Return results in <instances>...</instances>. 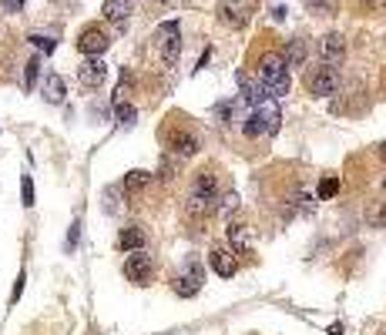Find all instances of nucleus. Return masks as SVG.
Returning <instances> with one entry per match:
<instances>
[{"label":"nucleus","instance_id":"obj_1","mask_svg":"<svg viewBox=\"0 0 386 335\" xmlns=\"http://www.w3.org/2000/svg\"><path fill=\"white\" fill-rule=\"evenodd\" d=\"M218 174L215 171H199L195 174V181L188 188V195H185V211L192 218H205L215 211V201H218Z\"/></svg>","mask_w":386,"mask_h":335},{"label":"nucleus","instance_id":"obj_2","mask_svg":"<svg viewBox=\"0 0 386 335\" xmlns=\"http://www.w3.org/2000/svg\"><path fill=\"white\" fill-rule=\"evenodd\" d=\"M255 77L266 84V91L272 94V100H279L289 94V67H285V61L279 54H262Z\"/></svg>","mask_w":386,"mask_h":335},{"label":"nucleus","instance_id":"obj_3","mask_svg":"<svg viewBox=\"0 0 386 335\" xmlns=\"http://www.w3.org/2000/svg\"><path fill=\"white\" fill-rule=\"evenodd\" d=\"M279 104L276 100H266L262 107H252L249 114H245V124H242V134L245 137H262V134H276L279 131Z\"/></svg>","mask_w":386,"mask_h":335},{"label":"nucleus","instance_id":"obj_4","mask_svg":"<svg viewBox=\"0 0 386 335\" xmlns=\"http://www.w3.org/2000/svg\"><path fill=\"white\" fill-rule=\"evenodd\" d=\"M336 87H339V70L336 67L319 64L313 70H306V91L313 98H329V94H336Z\"/></svg>","mask_w":386,"mask_h":335},{"label":"nucleus","instance_id":"obj_5","mask_svg":"<svg viewBox=\"0 0 386 335\" xmlns=\"http://www.w3.org/2000/svg\"><path fill=\"white\" fill-rule=\"evenodd\" d=\"M158 50H162L165 64L178 61V54H182V27H178V20H165L158 27Z\"/></svg>","mask_w":386,"mask_h":335},{"label":"nucleus","instance_id":"obj_6","mask_svg":"<svg viewBox=\"0 0 386 335\" xmlns=\"http://www.w3.org/2000/svg\"><path fill=\"white\" fill-rule=\"evenodd\" d=\"M201 148L199 134L188 131V128H175V131L168 134V154L171 158H178V161H185V158H195Z\"/></svg>","mask_w":386,"mask_h":335},{"label":"nucleus","instance_id":"obj_7","mask_svg":"<svg viewBox=\"0 0 386 335\" xmlns=\"http://www.w3.org/2000/svg\"><path fill=\"white\" fill-rule=\"evenodd\" d=\"M151 271H155V262H151V255L145 248L141 251H128V258H124V278L134 285H148Z\"/></svg>","mask_w":386,"mask_h":335},{"label":"nucleus","instance_id":"obj_8","mask_svg":"<svg viewBox=\"0 0 386 335\" xmlns=\"http://www.w3.org/2000/svg\"><path fill=\"white\" fill-rule=\"evenodd\" d=\"M343 57H346V37L329 31L319 40V61L326 67H336V64H343Z\"/></svg>","mask_w":386,"mask_h":335},{"label":"nucleus","instance_id":"obj_9","mask_svg":"<svg viewBox=\"0 0 386 335\" xmlns=\"http://www.w3.org/2000/svg\"><path fill=\"white\" fill-rule=\"evenodd\" d=\"M249 3L245 0H222L218 3V20L225 24V27H232V31H238V27H245L249 24Z\"/></svg>","mask_w":386,"mask_h":335},{"label":"nucleus","instance_id":"obj_10","mask_svg":"<svg viewBox=\"0 0 386 335\" xmlns=\"http://www.w3.org/2000/svg\"><path fill=\"white\" fill-rule=\"evenodd\" d=\"M108 47H111V37L101 31V27H84L81 37H78V50H81L84 57H101Z\"/></svg>","mask_w":386,"mask_h":335},{"label":"nucleus","instance_id":"obj_11","mask_svg":"<svg viewBox=\"0 0 386 335\" xmlns=\"http://www.w3.org/2000/svg\"><path fill=\"white\" fill-rule=\"evenodd\" d=\"M238 98L245 100L249 107H262L266 100H272V94L266 91V84L259 77H249V74H238Z\"/></svg>","mask_w":386,"mask_h":335},{"label":"nucleus","instance_id":"obj_12","mask_svg":"<svg viewBox=\"0 0 386 335\" xmlns=\"http://www.w3.org/2000/svg\"><path fill=\"white\" fill-rule=\"evenodd\" d=\"M78 81L84 87H101V84L108 81V64L101 61V57H87L81 67H78Z\"/></svg>","mask_w":386,"mask_h":335},{"label":"nucleus","instance_id":"obj_13","mask_svg":"<svg viewBox=\"0 0 386 335\" xmlns=\"http://www.w3.org/2000/svg\"><path fill=\"white\" fill-rule=\"evenodd\" d=\"M208 265H212V271H215L218 278H232L235 271H238V262H235V255L229 248H212L208 251Z\"/></svg>","mask_w":386,"mask_h":335},{"label":"nucleus","instance_id":"obj_14","mask_svg":"<svg viewBox=\"0 0 386 335\" xmlns=\"http://www.w3.org/2000/svg\"><path fill=\"white\" fill-rule=\"evenodd\" d=\"M225 238H229L232 255H235V251H238V255H249V248H252L249 225H242V221H229V225H225Z\"/></svg>","mask_w":386,"mask_h":335},{"label":"nucleus","instance_id":"obj_15","mask_svg":"<svg viewBox=\"0 0 386 335\" xmlns=\"http://www.w3.org/2000/svg\"><path fill=\"white\" fill-rule=\"evenodd\" d=\"M101 14H104L108 24H115V27L124 31V24H128V17H131V0H104Z\"/></svg>","mask_w":386,"mask_h":335},{"label":"nucleus","instance_id":"obj_16","mask_svg":"<svg viewBox=\"0 0 386 335\" xmlns=\"http://www.w3.org/2000/svg\"><path fill=\"white\" fill-rule=\"evenodd\" d=\"M145 241H148V234H145L141 225H128V228L117 232V248L121 251H141L145 248Z\"/></svg>","mask_w":386,"mask_h":335},{"label":"nucleus","instance_id":"obj_17","mask_svg":"<svg viewBox=\"0 0 386 335\" xmlns=\"http://www.w3.org/2000/svg\"><path fill=\"white\" fill-rule=\"evenodd\" d=\"M41 91H44V100H48V104H61V100H64V94H67L64 77H61V74H48Z\"/></svg>","mask_w":386,"mask_h":335},{"label":"nucleus","instance_id":"obj_18","mask_svg":"<svg viewBox=\"0 0 386 335\" xmlns=\"http://www.w3.org/2000/svg\"><path fill=\"white\" fill-rule=\"evenodd\" d=\"M363 218H366L369 228H386V198H373L363 208Z\"/></svg>","mask_w":386,"mask_h":335},{"label":"nucleus","instance_id":"obj_19","mask_svg":"<svg viewBox=\"0 0 386 335\" xmlns=\"http://www.w3.org/2000/svg\"><path fill=\"white\" fill-rule=\"evenodd\" d=\"M285 61V67H302L306 61V40L302 37H292V40H285V54H279Z\"/></svg>","mask_w":386,"mask_h":335},{"label":"nucleus","instance_id":"obj_20","mask_svg":"<svg viewBox=\"0 0 386 335\" xmlns=\"http://www.w3.org/2000/svg\"><path fill=\"white\" fill-rule=\"evenodd\" d=\"M148 184H151V171H141V168H134V171H128V174H124L121 188H124L128 195H134V191H145Z\"/></svg>","mask_w":386,"mask_h":335},{"label":"nucleus","instance_id":"obj_21","mask_svg":"<svg viewBox=\"0 0 386 335\" xmlns=\"http://www.w3.org/2000/svg\"><path fill=\"white\" fill-rule=\"evenodd\" d=\"M215 211L225 218V221H232V215L238 211V195H235V191H225V195H218Z\"/></svg>","mask_w":386,"mask_h":335},{"label":"nucleus","instance_id":"obj_22","mask_svg":"<svg viewBox=\"0 0 386 335\" xmlns=\"http://www.w3.org/2000/svg\"><path fill=\"white\" fill-rule=\"evenodd\" d=\"M199 288H201V282H199V278H192V275H178V278H175V292H178L182 299L199 295Z\"/></svg>","mask_w":386,"mask_h":335},{"label":"nucleus","instance_id":"obj_23","mask_svg":"<svg viewBox=\"0 0 386 335\" xmlns=\"http://www.w3.org/2000/svg\"><path fill=\"white\" fill-rule=\"evenodd\" d=\"M134 117H138V111H134L128 100H115V121L121 124V128H131Z\"/></svg>","mask_w":386,"mask_h":335},{"label":"nucleus","instance_id":"obj_24","mask_svg":"<svg viewBox=\"0 0 386 335\" xmlns=\"http://www.w3.org/2000/svg\"><path fill=\"white\" fill-rule=\"evenodd\" d=\"M37 74H41V57H31V61H27V67H24V87H27V91L34 87Z\"/></svg>","mask_w":386,"mask_h":335},{"label":"nucleus","instance_id":"obj_25","mask_svg":"<svg viewBox=\"0 0 386 335\" xmlns=\"http://www.w3.org/2000/svg\"><path fill=\"white\" fill-rule=\"evenodd\" d=\"M336 191H339V178H322V181H319V191H316V195L326 201V198H333Z\"/></svg>","mask_w":386,"mask_h":335},{"label":"nucleus","instance_id":"obj_26","mask_svg":"<svg viewBox=\"0 0 386 335\" xmlns=\"http://www.w3.org/2000/svg\"><path fill=\"white\" fill-rule=\"evenodd\" d=\"M20 198H24V208H31V204H34V181H31V174H24V178H20Z\"/></svg>","mask_w":386,"mask_h":335},{"label":"nucleus","instance_id":"obj_27","mask_svg":"<svg viewBox=\"0 0 386 335\" xmlns=\"http://www.w3.org/2000/svg\"><path fill=\"white\" fill-rule=\"evenodd\" d=\"M31 44L37 50H44V54H54V40L50 37H41V34H31Z\"/></svg>","mask_w":386,"mask_h":335},{"label":"nucleus","instance_id":"obj_28","mask_svg":"<svg viewBox=\"0 0 386 335\" xmlns=\"http://www.w3.org/2000/svg\"><path fill=\"white\" fill-rule=\"evenodd\" d=\"M78 234H81V221H74V225H71V232H67V251L78 248Z\"/></svg>","mask_w":386,"mask_h":335},{"label":"nucleus","instance_id":"obj_29","mask_svg":"<svg viewBox=\"0 0 386 335\" xmlns=\"http://www.w3.org/2000/svg\"><path fill=\"white\" fill-rule=\"evenodd\" d=\"M24 282H27V278H24V271H20V275H17V285H14V295H10V302L20 299V292H24Z\"/></svg>","mask_w":386,"mask_h":335},{"label":"nucleus","instance_id":"obj_30","mask_svg":"<svg viewBox=\"0 0 386 335\" xmlns=\"http://www.w3.org/2000/svg\"><path fill=\"white\" fill-rule=\"evenodd\" d=\"M0 3H3V7H7L10 14H17V10H20V7H24L27 0H0Z\"/></svg>","mask_w":386,"mask_h":335},{"label":"nucleus","instance_id":"obj_31","mask_svg":"<svg viewBox=\"0 0 386 335\" xmlns=\"http://www.w3.org/2000/svg\"><path fill=\"white\" fill-rule=\"evenodd\" d=\"M285 14H289L285 7H272V20H285Z\"/></svg>","mask_w":386,"mask_h":335},{"label":"nucleus","instance_id":"obj_32","mask_svg":"<svg viewBox=\"0 0 386 335\" xmlns=\"http://www.w3.org/2000/svg\"><path fill=\"white\" fill-rule=\"evenodd\" d=\"M380 158H386V141H383V144H380Z\"/></svg>","mask_w":386,"mask_h":335},{"label":"nucleus","instance_id":"obj_33","mask_svg":"<svg viewBox=\"0 0 386 335\" xmlns=\"http://www.w3.org/2000/svg\"><path fill=\"white\" fill-rule=\"evenodd\" d=\"M369 3H386V0H369Z\"/></svg>","mask_w":386,"mask_h":335}]
</instances>
